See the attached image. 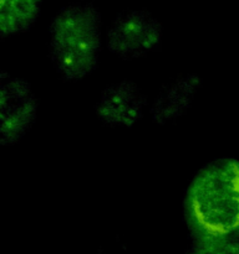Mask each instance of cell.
Segmentation results:
<instances>
[{
  "mask_svg": "<svg viewBox=\"0 0 239 254\" xmlns=\"http://www.w3.org/2000/svg\"><path fill=\"white\" fill-rule=\"evenodd\" d=\"M163 27L146 10H124L116 15L106 30V47L122 60H136L156 51L162 42Z\"/></svg>",
  "mask_w": 239,
  "mask_h": 254,
  "instance_id": "cell-3",
  "label": "cell"
},
{
  "mask_svg": "<svg viewBox=\"0 0 239 254\" xmlns=\"http://www.w3.org/2000/svg\"><path fill=\"white\" fill-rule=\"evenodd\" d=\"M191 252L197 254H237L239 253V238L194 240Z\"/></svg>",
  "mask_w": 239,
  "mask_h": 254,
  "instance_id": "cell-8",
  "label": "cell"
},
{
  "mask_svg": "<svg viewBox=\"0 0 239 254\" xmlns=\"http://www.w3.org/2000/svg\"><path fill=\"white\" fill-rule=\"evenodd\" d=\"M102 49V21L90 2L57 11L49 25V56L62 79L77 82L95 71Z\"/></svg>",
  "mask_w": 239,
  "mask_h": 254,
  "instance_id": "cell-2",
  "label": "cell"
},
{
  "mask_svg": "<svg viewBox=\"0 0 239 254\" xmlns=\"http://www.w3.org/2000/svg\"><path fill=\"white\" fill-rule=\"evenodd\" d=\"M194 240L239 238V160L219 159L199 171L186 195Z\"/></svg>",
  "mask_w": 239,
  "mask_h": 254,
  "instance_id": "cell-1",
  "label": "cell"
},
{
  "mask_svg": "<svg viewBox=\"0 0 239 254\" xmlns=\"http://www.w3.org/2000/svg\"><path fill=\"white\" fill-rule=\"evenodd\" d=\"M37 99L31 84L19 77H1L0 84V143L15 145L36 121Z\"/></svg>",
  "mask_w": 239,
  "mask_h": 254,
  "instance_id": "cell-4",
  "label": "cell"
},
{
  "mask_svg": "<svg viewBox=\"0 0 239 254\" xmlns=\"http://www.w3.org/2000/svg\"><path fill=\"white\" fill-rule=\"evenodd\" d=\"M148 99L132 81L109 84L100 93L96 114L102 124L111 128H132L143 118Z\"/></svg>",
  "mask_w": 239,
  "mask_h": 254,
  "instance_id": "cell-5",
  "label": "cell"
},
{
  "mask_svg": "<svg viewBox=\"0 0 239 254\" xmlns=\"http://www.w3.org/2000/svg\"><path fill=\"white\" fill-rule=\"evenodd\" d=\"M201 86L202 79L197 74L178 76L162 86L154 101L148 106L152 121L164 126L183 117L191 108Z\"/></svg>",
  "mask_w": 239,
  "mask_h": 254,
  "instance_id": "cell-6",
  "label": "cell"
},
{
  "mask_svg": "<svg viewBox=\"0 0 239 254\" xmlns=\"http://www.w3.org/2000/svg\"><path fill=\"white\" fill-rule=\"evenodd\" d=\"M44 0H0V35L15 36L34 26Z\"/></svg>",
  "mask_w": 239,
  "mask_h": 254,
  "instance_id": "cell-7",
  "label": "cell"
}]
</instances>
